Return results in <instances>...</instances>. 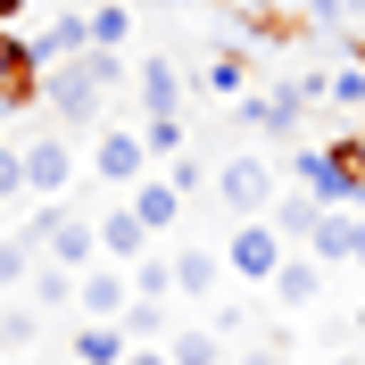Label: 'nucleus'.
<instances>
[{
	"label": "nucleus",
	"instance_id": "1",
	"mask_svg": "<svg viewBox=\"0 0 365 365\" xmlns=\"http://www.w3.org/2000/svg\"><path fill=\"white\" fill-rule=\"evenodd\" d=\"M291 175H299V191H307L324 216L357 207L365 200V133H341V141H324V150H299Z\"/></svg>",
	"mask_w": 365,
	"mask_h": 365
},
{
	"label": "nucleus",
	"instance_id": "2",
	"mask_svg": "<svg viewBox=\"0 0 365 365\" xmlns=\"http://www.w3.org/2000/svg\"><path fill=\"white\" fill-rule=\"evenodd\" d=\"M116 75H125V67H116L108 50H91V58H75V67H58V75H50V83H42V100L58 108V125H100V100H108V83H116Z\"/></svg>",
	"mask_w": 365,
	"mask_h": 365
},
{
	"label": "nucleus",
	"instance_id": "3",
	"mask_svg": "<svg viewBox=\"0 0 365 365\" xmlns=\"http://www.w3.org/2000/svg\"><path fill=\"white\" fill-rule=\"evenodd\" d=\"M282 232H274V216H250V225H232V241H225V274H241L250 291H266L274 274H282Z\"/></svg>",
	"mask_w": 365,
	"mask_h": 365
},
{
	"label": "nucleus",
	"instance_id": "4",
	"mask_svg": "<svg viewBox=\"0 0 365 365\" xmlns=\"http://www.w3.org/2000/svg\"><path fill=\"white\" fill-rule=\"evenodd\" d=\"M83 166L108 182V191H125V200H133L141 182H150V141H141L133 125H108V133L91 141V158H83Z\"/></svg>",
	"mask_w": 365,
	"mask_h": 365
},
{
	"label": "nucleus",
	"instance_id": "5",
	"mask_svg": "<svg viewBox=\"0 0 365 365\" xmlns=\"http://www.w3.org/2000/svg\"><path fill=\"white\" fill-rule=\"evenodd\" d=\"M34 232H42V257L58 274H91V266H100V232H91L83 216H67V207H42Z\"/></svg>",
	"mask_w": 365,
	"mask_h": 365
},
{
	"label": "nucleus",
	"instance_id": "6",
	"mask_svg": "<svg viewBox=\"0 0 365 365\" xmlns=\"http://www.w3.org/2000/svg\"><path fill=\"white\" fill-rule=\"evenodd\" d=\"M216 191H225V207H232V225H250V216H274V158H225L216 166Z\"/></svg>",
	"mask_w": 365,
	"mask_h": 365
},
{
	"label": "nucleus",
	"instance_id": "7",
	"mask_svg": "<svg viewBox=\"0 0 365 365\" xmlns=\"http://www.w3.org/2000/svg\"><path fill=\"white\" fill-rule=\"evenodd\" d=\"M75 166H83V158H75V141H67V133H42L34 150H25V191H34L42 207H58V200H67V182H75Z\"/></svg>",
	"mask_w": 365,
	"mask_h": 365
},
{
	"label": "nucleus",
	"instance_id": "8",
	"mask_svg": "<svg viewBox=\"0 0 365 365\" xmlns=\"http://www.w3.org/2000/svg\"><path fill=\"white\" fill-rule=\"evenodd\" d=\"M75 307H83V324H125V307H133V291H125V266H100L75 274Z\"/></svg>",
	"mask_w": 365,
	"mask_h": 365
},
{
	"label": "nucleus",
	"instance_id": "9",
	"mask_svg": "<svg viewBox=\"0 0 365 365\" xmlns=\"http://www.w3.org/2000/svg\"><path fill=\"white\" fill-rule=\"evenodd\" d=\"M34 100H42V58H34L17 34H0V116L34 108Z\"/></svg>",
	"mask_w": 365,
	"mask_h": 365
},
{
	"label": "nucleus",
	"instance_id": "10",
	"mask_svg": "<svg viewBox=\"0 0 365 365\" xmlns=\"http://www.w3.org/2000/svg\"><path fill=\"white\" fill-rule=\"evenodd\" d=\"M91 232H100V257H108V266H141V257H150V225H141L125 200H116L108 216H91Z\"/></svg>",
	"mask_w": 365,
	"mask_h": 365
},
{
	"label": "nucleus",
	"instance_id": "11",
	"mask_svg": "<svg viewBox=\"0 0 365 365\" xmlns=\"http://www.w3.org/2000/svg\"><path fill=\"white\" fill-rule=\"evenodd\" d=\"M125 207H133L141 225H150V241H158V232H175V225H182V207H191V200H182V191H175L166 175H150V182H141V191H133Z\"/></svg>",
	"mask_w": 365,
	"mask_h": 365
},
{
	"label": "nucleus",
	"instance_id": "12",
	"mask_svg": "<svg viewBox=\"0 0 365 365\" xmlns=\"http://www.w3.org/2000/svg\"><path fill=\"white\" fill-rule=\"evenodd\" d=\"M216 282H225V257H216V250H200V241L175 250V291L182 299H216Z\"/></svg>",
	"mask_w": 365,
	"mask_h": 365
},
{
	"label": "nucleus",
	"instance_id": "13",
	"mask_svg": "<svg viewBox=\"0 0 365 365\" xmlns=\"http://www.w3.org/2000/svg\"><path fill=\"white\" fill-rule=\"evenodd\" d=\"M133 341H125V324H75V365H125Z\"/></svg>",
	"mask_w": 365,
	"mask_h": 365
},
{
	"label": "nucleus",
	"instance_id": "14",
	"mask_svg": "<svg viewBox=\"0 0 365 365\" xmlns=\"http://www.w3.org/2000/svg\"><path fill=\"white\" fill-rule=\"evenodd\" d=\"M141 108L150 116H175L182 108V67L175 58H141Z\"/></svg>",
	"mask_w": 365,
	"mask_h": 365
},
{
	"label": "nucleus",
	"instance_id": "15",
	"mask_svg": "<svg viewBox=\"0 0 365 365\" xmlns=\"http://www.w3.org/2000/svg\"><path fill=\"white\" fill-rule=\"evenodd\" d=\"M266 291L282 299V307H307V299L324 291V266H316V257H282V274H274Z\"/></svg>",
	"mask_w": 365,
	"mask_h": 365
},
{
	"label": "nucleus",
	"instance_id": "16",
	"mask_svg": "<svg viewBox=\"0 0 365 365\" xmlns=\"http://www.w3.org/2000/svg\"><path fill=\"white\" fill-rule=\"evenodd\" d=\"M34 250H42V232L25 225V232H9V241H0V291H17V282H34Z\"/></svg>",
	"mask_w": 365,
	"mask_h": 365
},
{
	"label": "nucleus",
	"instance_id": "17",
	"mask_svg": "<svg viewBox=\"0 0 365 365\" xmlns=\"http://www.w3.org/2000/svg\"><path fill=\"white\" fill-rule=\"evenodd\" d=\"M349 241H357V216H324V225L307 232V257H316V266H349Z\"/></svg>",
	"mask_w": 365,
	"mask_h": 365
},
{
	"label": "nucleus",
	"instance_id": "18",
	"mask_svg": "<svg viewBox=\"0 0 365 365\" xmlns=\"http://www.w3.org/2000/svg\"><path fill=\"white\" fill-rule=\"evenodd\" d=\"M166 357H175V365H225V341H216L207 324H182L175 341H166Z\"/></svg>",
	"mask_w": 365,
	"mask_h": 365
},
{
	"label": "nucleus",
	"instance_id": "19",
	"mask_svg": "<svg viewBox=\"0 0 365 365\" xmlns=\"http://www.w3.org/2000/svg\"><path fill=\"white\" fill-rule=\"evenodd\" d=\"M125 34H133V9H125V0H100V9H91V50H108V58H116Z\"/></svg>",
	"mask_w": 365,
	"mask_h": 365
},
{
	"label": "nucleus",
	"instance_id": "20",
	"mask_svg": "<svg viewBox=\"0 0 365 365\" xmlns=\"http://www.w3.org/2000/svg\"><path fill=\"white\" fill-rule=\"evenodd\" d=\"M133 299H158L166 307V299H175V257H141L133 266Z\"/></svg>",
	"mask_w": 365,
	"mask_h": 365
},
{
	"label": "nucleus",
	"instance_id": "21",
	"mask_svg": "<svg viewBox=\"0 0 365 365\" xmlns=\"http://www.w3.org/2000/svg\"><path fill=\"white\" fill-rule=\"evenodd\" d=\"M158 332H166V307H158V299H133V307H125V341H133V349H150Z\"/></svg>",
	"mask_w": 365,
	"mask_h": 365
},
{
	"label": "nucleus",
	"instance_id": "22",
	"mask_svg": "<svg viewBox=\"0 0 365 365\" xmlns=\"http://www.w3.org/2000/svg\"><path fill=\"white\" fill-rule=\"evenodd\" d=\"M316 225H324V207L307 200V191H299V200H282V207H274V232H299V241H307V232H316Z\"/></svg>",
	"mask_w": 365,
	"mask_h": 365
},
{
	"label": "nucleus",
	"instance_id": "23",
	"mask_svg": "<svg viewBox=\"0 0 365 365\" xmlns=\"http://www.w3.org/2000/svg\"><path fill=\"white\" fill-rule=\"evenodd\" d=\"M250 83V58H241V50H216V58H207V91H241Z\"/></svg>",
	"mask_w": 365,
	"mask_h": 365
},
{
	"label": "nucleus",
	"instance_id": "24",
	"mask_svg": "<svg viewBox=\"0 0 365 365\" xmlns=\"http://www.w3.org/2000/svg\"><path fill=\"white\" fill-rule=\"evenodd\" d=\"M141 141H150V158H182V116H150Z\"/></svg>",
	"mask_w": 365,
	"mask_h": 365
},
{
	"label": "nucleus",
	"instance_id": "25",
	"mask_svg": "<svg viewBox=\"0 0 365 365\" xmlns=\"http://www.w3.org/2000/svg\"><path fill=\"white\" fill-rule=\"evenodd\" d=\"M67 299H75V274H58L42 257V274H34V307H67Z\"/></svg>",
	"mask_w": 365,
	"mask_h": 365
},
{
	"label": "nucleus",
	"instance_id": "26",
	"mask_svg": "<svg viewBox=\"0 0 365 365\" xmlns=\"http://www.w3.org/2000/svg\"><path fill=\"white\" fill-rule=\"evenodd\" d=\"M324 100H332V108H365V67H332Z\"/></svg>",
	"mask_w": 365,
	"mask_h": 365
},
{
	"label": "nucleus",
	"instance_id": "27",
	"mask_svg": "<svg viewBox=\"0 0 365 365\" xmlns=\"http://www.w3.org/2000/svg\"><path fill=\"white\" fill-rule=\"evenodd\" d=\"M25 191V150H0V207Z\"/></svg>",
	"mask_w": 365,
	"mask_h": 365
},
{
	"label": "nucleus",
	"instance_id": "28",
	"mask_svg": "<svg viewBox=\"0 0 365 365\" xmlns=\"http://www.w3.org/2000/svg\"><path fill=\"white\" fill-rule=\"evenodd\" d=\"M34 341V316H0V349H25Z\"/></svg>",
	"mask_w": 365,
	"mask_h": 365
},
{
	"label": "nucleus",
	"instance_id": "29",
	"mask_svg": "<svg viewBox=\"0 0 365 365\" xmlns=\"http://www.w3.org/2000/svg\"><path fill=\"white\" fill-rule=\"evenodd\" d=\"M125 365H175V357H166V349H133Z\"/></svg>",
	"mask_w": 365,
	"mask_h": 365
},
{
	"label": "nucleus",
	"instance_id": "30",
	"mask_svg": "<svg viewBox=\"0 0 365 365\" xmlns=\"http://www.w3.org/2000/svg\"><path fill=\"white\" fill-rule=\"evenodd\" d=\"M349 266H365V216H357V241H349Z\"/></svg>",
	"mask_w": 365,
	"mask_h": 365
},
{
	"label": "nucleus",
	"instance_id": "31",
	"mask_svg": "<svg viewBox=\"0 0 365 365\" xmlns=\"http://www.w3.org/2000/svg\"><path fill=\"white\" fill-rule=\"evenodd\" d=\"M232 365H274V349H241V357H232Z\"/></svg>",
	"mask_w": 365,
	"mask_h": 365
},
{
	"label": "nucleus",
	"instance_id": "32",
	"mask_svg": "<svg viewBox=\"0 0 365 365\" xmlns=\"http://www.w3.org/2000/svg\"><path fill=\"white\" fill-rule=\"evenodd\" d=\"M332 365H365V357H332Z\"/></svg>",
	"mask_w": 365,
	"mask_h": 365
}]
</instances>
